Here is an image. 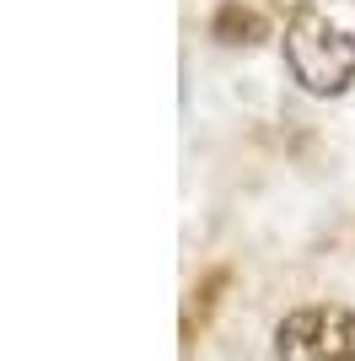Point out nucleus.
<instances>
[{
  "mask_svg": "<svg viewBox=\"0 0 355 361\" xmlns=\"http://www.w3.org/2000/svg\"><path fill=\"white\" fill-rule=\"evenodd\" d=\"M285 71L307 97H340L355 81V0H296L285 16Z\"/></svg>",
  "mask_w": 355,
  "mask_h": 361,
  "instance_id": "nucleus-1",
  "label": "nucleus"
},
{
  "mask_svg": "<svg viewBox=\"0 0 355 361\" xmlns=\"http://www.w3.org/2000/svg\"><path fill=\"white\" fill-rule=\"evenodd\" d=\"M280 361H355V313L340 302H307L275 324Z\"/></svg>",
  "mask_w": 355,
  "mask_h": 361,
  "instance_id": "nucleus-2",
  "label": "nucleus"
},
{
  "mask_svg": "<svg viewBox=\"0 0 355 361\" xmlns=\"http://www.w3.org/2000/svg\"><path fill=\"white\" fill-rule=\"evenodd\" d=\"M210 38H221V44H259L264 38V16L242 6V0H221L216 16H210Z\"/></svg>",
  "mask_w": 355,
  "mask_h": 361,
  "instance_id": "nucleus-3",
  "label": "nucleus"
}]
</instances>
